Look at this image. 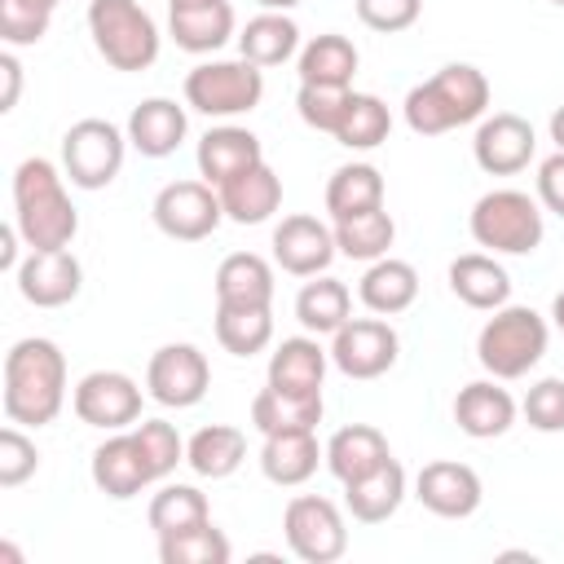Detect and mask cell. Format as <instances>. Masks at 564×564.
I'll return each instance as SVG.
<instances>
[{
	"label": "cell",
	"mask_w": 564,
	"mask_h": 564,
	"mask_svg": "<svg viewBox=\"0 0 564 564\" xmlns=\"http://www.w3.org/2000/svg\"><path fill=\"white\" fill-rule=\"evenodd\" d=\"M66 405V357L53 339L26 335L4 352V419L48 427Z\"/></svg>",
	"instance_id": "cell-1"
},
{
	"label": "cell",
	"mask_w": 564,
	"mask_h": 564,
	"mask_svg": "<svg viewBox=\"0 0 564 564\" xmlns=\"http://www.w3.org/2000/svg\"><path fill=\"white\" fill-rule=\"evenodd\" d=\"M13 225L31 251L70 247L79 234V212L66 194V172L48 159H22L13 172Z\"/></svg>",
	"instance_id": "cell-2"
},
{
	"label": "cell",
	"mask_w": 564,
	"mask_h": 564,
	"mask_svg": "<svg viewBox=\"0 0 564 564\" xmlns=\"http://www.w3.org/2000/svg\"><path fill=\"white\" fill-rule=\"evenodd\" d=\"M489 110V79L471 62H449L432 79L405 93V123L419 137H441L463 123H476Z\"/></svg>",
	"instance_id": "cell-3"
},
{
	"label": "cell",
	"mask_w": 564,
	"mask_h": 564,
	"mask_svg": "<svg viewBox=\"0 0 564 564\" xmlns=\"http://www.w3.org/2000/svg\"><path fill=\"white\" fill-rule=\"evenodd\" d=\"M551 326L529 304H502L476 335V361L494 379H520L546 357Z\"/></svg>",
	"instance_id": "cell-4"
},
{
	"label": "cell",
	"mask_w": 564,
	"mask_h": 564,
	"mask_svg": "<svg viewBox=\"0 0 564 564\" xmlns=\"http://www.w3.org/2000/svg\"><path fill=\"white\" fill-rule=\"evenodd\" d=\"M467 229L476 238V247L494 251V256H529L542 247V207L524 194V189H489L476 198Z\"/></svg>",
	"instance_id": "cell-5"
},
{
	"label": "cell",
	"mask_w": 564,
	"mask_h": 564,
	"mask_svg": "<svg viewBox=\"0 0 564 564\" xmlns=\"http://www.w3.org/2000/svg\"><path fill=\"white\" fill-rule=\"evenodd\" d=\"M88 35L115 70H145L159 57V26L137 0H88Z\"/></svg>",
	"instance_id": "cell-6"
},
{
	"label": "cell",
	"mask_w": 564,
	"mask_h": 564,
	"mask_svg": "<svg viewBox=\"0 0 564 564\" xmlns=\"http://www.w3.org/2000/svg\"><path fill=\"white\" fill-rule=\"evenodd\" d=\"M264 97V70L247 57L234 62H198L185 75V106H194L207 119H234L256 110Z\"/></svg>",
	"instance_id": "cell-7"
},
{
	"label": "cell",
	"mask_w": 564,
	"mask_h": 564,
	"mask_svg": "<svg viewBox=\"0 0 564 564\" xmlns=\"http://www.w3.org/2000/svg\"><path fill=\"white\" fill-rule=\"evenodd\" d=\"M128 132H119L110 119H79L62 137V172L79 189H106L123 167Z\"/></svg>",
	"instance_id": "cell-8"
},
{
	"label": "cell",
	"mask_w": 564,
	"mask_h": 564,
	"mask_svg": "<svg viewBox=\"0 0 564 564\" xmlns=\"http://www.w3.org/2000/svg\"><path fill=\"white\" fill-rule=\"evenodd\" d=\"M282 533L291 555L304 564H335L348 551L344 511L322 494H295L282 511Z\"/></svg>",
	"instance_id": "cell-9"
},
{
	"label": "cell",
	"mask_w": 564,
	"mask_h": 564,
	"mask_svg": "<svg viewBox=\"0 0 564 564\" xmlns=\"http://www.w3.org/2000/svg\"><path fill=\"white\" fill-rule=\"evenodd\" d=\"M150 216H154L159 234H167L176 242H203L225 220V207H220L216 185H207V181H167L154 194Z\"/></svg>",
	"instance_id": "cell-10"
},
{
	"label": "cell",
	"mask_w": 564,
	"mask_h": 564,
	"mask_svg": "<svg viewBox=\"0 0 564 564\" xmlns=\"http://www.w3.org/2000/svg\"><path fill=\"white\" fill-rule=\"evenodd\" d=\"M401 339L383 317H348L330 335V361L348 379H379L397 366Z\"/></svg>",
	"instance_id": "cell-11"
},
{
	"label": "cell",
	"mask_w": 564,
	"mask_h": 564,
	"mask_svg": "<svg viewBox=\"0 0 564 564\" xmlns=\"http://www.w3.org/2000/svg\"><path fill=\"white\" fill-rule=\"evenodd\" d=\"M75 419L101 432H123L141 419V388L123 370H88L70 392Z\"/></svg>",
	"instance_id": "cell-12"
},
{
	"label": "cell",
	"mask_w": 564,
	"mask_h": 564,
	"mask_svg": "<svg viewBox=\"0 0 564 564\" xmlns=\"http://www.w3.org/2000/svg\"><path fill=\"white\" fill-rule=\"evenodd\" d=\"M212 366L194 344H163L145 366V392L167 410H189L207 397Z\"/></svg>",
	"instance_id": "cell-13"
},
{
	"label": "cell",
	"mask_w": 564,
	"mask_h": 564,
	"mask_svg": "<svg viewBox=\"0 0 564 564\" xmlns=\"http://www.w3.org/2000/svg\"><path fill=\"white\" fill-rule=\"evenodd\" d=\"M533 150H538V132L529 119L511 115V110H498L489 119H480L476 128V141H471V154H476V167L489 172V176H516L533 163Z\"/></svg>",
	"instance_id": "cell-14"
},
{
	"label": "cell",
	"mask_w": 564,
	"mask_h": 564,
	"mask_svg": "<svg viewBox=\"0 0 564 564\" xmlns=\"http://www.w3.org/2000/svg\"><path fill=\"white\" fill-rule=\"evenodd\" d=\"M335 256H339L335 229H326L317 216L295 212V216H282V225L273 229V260L291 278H317L330 269Z\"/></svg>",
	"instance_id": "cell-15"
},
{
	"label": "cell",
	"mask_w": 564,
	"mask_h": 564,
	"mask_svg": "<svg viewBox=\"0 0 564 564\" xmlns=\"http://www.w3.org/2000/svg\"><path fill=\"white\" fill-rule=\"evenodd\" d=\"M18 291L26 304L35 308H62L79 295L84 286V264L75 260L70 247H57V251H26V260L18 264Z\"/></svg>",
	"instance_id": "cell-16"
},
{
	"label": "cell",
	"mask_w": 564,
	"mask_h": 564,
	"mask_svg": "<svg viewBox=\"0 0 564 564\" xmlns=\"http://www.w3.org/2000/svg\"><path fill=\"white\" fill-rule=\"evenodd\" d=\"M414 498H419L432 516H441V520H467V516L480 507L485 489H480L476 467L454 463V458H436V463H427V467L414 476Z\"/></svg>",
	"instance_id": "cell-17"
},
{
	"label": "cell",
	"mask_w": 564,
	"mask_h": 564,
	"mask_svg": "<svg viewBox=\"0 0 564 564\" xmlns=\"http://www.w3.org/2000/svg\"><path fill=\"white\" fill-rule=\"evenodd\" d=\"M198 176L207 185H225L242 172H251L256 163H264V150H260V137L251 128H238V123H220V128H207L203 141H198Z\"/></svg>",
	"instance_id": "cell-18"
},
{
	"label": "cell",
	"mask_w": 564,
	"mask_h": 564,
	"mask_svg": "<svg viewBox=\"0 0 564 564\" xmlns=\"http://www.w3.org/2000/svg\"><path fill=\"white\" fill-rule=\"evenodd\" d=\"M454 423L471 441H494L511 432L516 423V397L502 388V379H471L454 397Z\"/></svg>",
	"instance_id": "cell-19"
},
{
	"label": "cell",
	"mask_w": 564,
	"mask_h": 564,
	"mask_svg": "<svg viewBox=\"0 0 564 564\" xmlns=\"http://www.w3.org/2000/svg\"><path fill=\"white\" fill-rule=\"evenodd\" d=\"M128 145L145 159H167L176 154V145L185 141L189 132V119H185V106H176L172 97H145L141 106H132L128 115Z\"/></svg>",
	"instance_id": "cell-20"
},
{
	"label": "cell",
	"mask_w": 564,
	"mask_h": 564,
	"mask_svg": "<svg viewBox=\"0 0 564 564\" xmlns=\"http://www.w3.org/2000/svg\"><path fill=\"white\" fill-rule=\"evenodd\" d=\"M93 485H97L106 498H115V502H128V498H137L145 485H154L150 471H145V458H141V449H137V436H132V432H115V436H106V441L93 449Z\"/></svg>",
	"instance_id": "cell-21"
},
{
	"label": "cell",
	"mask_w": 564,
	"mask_h": 564,
	"mask_svg": "<svg viewBox=\"0 0 564 564\" xmlns=\"http://www.w3.org/2000/svg\"><path fill=\"white\" fill-rule=\"evenodd\" d=\"M401 502H405V467H401L397 458H388V463H379L375 471H366L361 480H348V485H344V507H348V516L361 520V524H383V520H392V516L401 511Z\"/></svg>",
	"instance_id": "cell-22"
},
{
	"label": "cell",
	"mask_w": 564,
	"mask_h": 564,
	"mask_svg": "<svg viewBox=\"0 0 564 564\" xmlns=\"http://www.w3.org/2000/svg\"><path fill=\"white\" fill-rule=\"evenodd\" d=\"M322 392H282L273 383H264L251 397V427L260 436L273 432H317L322 423Z\"/></svg>",
	"instance_id": "cell-23"
},
{
	"label": "cell",
	"mask_w": 564,
	"mask_h": 564,
	"mask_svg": "<svg viewBox=\"0 0 564 564\" xmlns=\"http://www.w3.org/2000/svg\"><path fill=\"white\" fill-rule=\"evenodd\" d=\"M216 194H220V207L234 225H264L282 207V176L269 163H256L251 172L225 181Z\"/></svg>",
	"instance_id": "cell-24"
},
{
	"label": "cell",
	"mask_w": 564,
	"mask_h": 564,
	"mask_svg": "<svg viewBox=\"0 0 564 564\" xmlns=\"http://www.w3.org/2000/svg\"><path fill=\"white\" fill-rule=\"evenodd\" d=\"M317 463H326L317 432H273L260 445V471H264V480H273L282 489L304 485L317 471Z\"/></svg>",
	"instance_id": "cell-25"
},
{
	"label": "cell",
	"mask_w": 564,
	"mask_h": 564,
	"mask_svg": "<svg viewBox=\"0 0 564 564\" xmlns=\"http://www.w3.org/2000/svg\"><path fill=\"white\" fill-rule=\"evenodd\" d=\"M449 291L467 304V308H480V313H494L511 300V278L507 269L489 256V251H467L449 264Z\"/></svg>",
	"instance_id": "cell-26"
},
{
	"label": "cell",
	"mask_w": 564,
	"mask_h": 564,
	"mask_svg": "<svg viewBox=\"0 0 564 564\" xmlns=\"http://www.w3.org/2000/svg\"><path fill=\"white\" fill-rule=\"evenodd\" d=\"M326 366L330 352L317 344V335H295L269 352V383L282 392H322Z\"/></svg>",
	"instance_id": "cell-27"
},
{
	"label": "cell",
	"mask_w": 564,
	"mask_h": 564,
	"mask_svg": "<svg viewBox=\"0 0 564 564\" xmlns=\"http://www.w3.org/2000/svg\"><path fill=\"white\" fill-rule=\"evenodd\" d=\"M392 449H388V436L370 423H348L339 427L330 441H326V467L339 485L348 480H361L366 471H375L379 463H388Z\"/></svg>",
	"instance_id": "cell-28"
},
{
	"label": "cell",
	"mask_w": 564,
	"mask_h": 564,
	"mask_svg": "<svg viewBox=\"0 0 564 564\" xmlns=\"http://www.w3.org/2000/svg\"><path fill=\"white\" fill-rule=\"evenodd\" d=\"M357 295H361V304H366L370 313L397 317V313H405V308L419 300V273H414L410 260L383 256V260H375V264L361 273Z\"/></svg>",
	"instance_id": "cell-29"
},
{
	"label": "cell",
	"mask_w": 564,
	"mask_h": 564,
	"mask_svg": "<svg viewBox=\"0 0 564 564\" xmlns=\"http://www.w3.org/2000/svg\"><path fill=\"white\" fill-rule=\"evenodd\" d=\"M242 458H247V436H242L238 427H229V423H207V427H198V432L185 441V463H189V471L203 476V480H225V476H234V471L242 467Z\"/></svg>",
	"instance_id": "cell-30"
},
{
	"label": "cell",
	"mask_w": 564,
	"mask_h": 564,
	"mask_svg": "<svg viewBox=\"0 0 564 564\" xmlns=\"http://www.w3.org/2000/svg\"><path fill=\"white\" fill-rule=\"evenodd\" d=\"M167 35L185 53H198V57L216 53L234 35V4L216 0V4H198V9H172L167 13Z\"/></svg>",
	"instance_id": "cell-31"
},
{
	"label": "cell",
	"mask_w": 564,
	"mask_h": 564,
	"mask_svg": "<svg viewBox=\"0 0 564 564\" xmlns=\"http://www.w3.org/2000/svg\"><path fill=\"white\" fill-rule=\"evenodd\" d=\"M238 53L247 62H256L260 70L264 66H282L286 57L300 53V26H295V18L291 13H273V9L256 13L242 26V35H238Z\"/></svg>",
	"instance_id": "cell-32"
},
{
	"label": "cell",
	"mask_w": 564,
	"mask_h": 564,
	"mask_svg": "<svg viewBox=\"0 0 564 564\" xmlns=\"http://www.w3.org/2000/svg\"><path fill=\"white\" fill-rule=\"evenodd\" d=\"M357 44L339 31H322L313 35L304 48H300V84H339V88H352V75H357Z\"/></svg>",
	"instance_id": "cell-33"
},
{
	"label": "cell",
	"mask_w": 564,
	"mask_h": 564,
	"mask_svg": "<svg viewBox=\"0 0 564 564\" xmlns=\"http://www.w3.org/2000/svg\"><path fill=\"white\" fill-rule=\"evenodd\" d=\"M383 207V176L375 163H344L326 181V212L330 220H348L361 212Z\"/></svg>",
	"instance_id": "cell-34"
},
{
	"label": "cell",
	"mask_w": 564,
	"mask_h": 564,
	"mask_svg": "<svg viewBox=\"0 0 564 564\" xmlns=\"http://www.w3.org/2000/svg\"><path fill=\"white\" fill-rule=\"evenodd\" d=\"M216 304H273V269L256 251H234L216 269Z\"/></svg>",
	"instance_id": "cell-35"
},
{
	"label": "cell",
	"mask_w": 564,
	"mask_h": 564,
	"mask_svg": "<svg viewBox=\"0 0 564 564\" xmlns=\"http://www.w3.org/2000/svg\"><path fill=\"white\" fill-rule=\"evenodd\" d=\"M216 344L234 357H256L273 344L269 304H216Z\"/></svg>",
	"instance_id": "cell-36"
},
{
	"label": "cell",
	"mask_w": 564,
	"mask_h": 564,
	"mask_svg": "<svg viewBox=\"0 0 564 564\" xmlns=\"http://www.w3.org/2000/svg\"><path fill=\"white\" fill-rule=\"evenodd\" d=\"M295 317H300V326H304L308 335H335V330L352 317V295H348V286H344L339 278L317 273L313 282L300 286V295H295Z\"/></svg>",
	"instance_id": "cell-37"
},
{
	"label": "cell",
	"mask_w": 564,
	"mask_h": 564,
	"mask_svg": "<svg viewBox=\"0 0 564 564\" xmlns=\"http://www.w3.org/2000/svg\"><path fill=\"white\" fill-rule=\"evenodd\" d=\"M392 242H397V220H392L383 207L361 212V216H348V220H335V247H339V256H348V260L375 264V260L388 256Z\"/></svg>",
	"instance_id": "cell-38"
},
{
	"label": "cell",
	"mask_w": 564,
	"mask_h": 564,
	"mask_svg": "<svg viewBox=\"0 0 564 564\" xmlns=\"http://www.w3.org/2000/svg\"><path fill=\"white\" fill-rule=\"evenodd\" d=\"M145 520H150V529L159 538H167V533H185L194 524H207L212 520V507H207V494L198 485H163L150 498Z\"/></svg>",
	"instance_id": "cell-39"
},
{
	"label": "cell",
	"mask_w": 564,
	"mask_h": 564,
	"mask_svg": "<svg viewBox=\"0 0 564 564\" xmlns=\"http://www.w3.org/2000/svg\"><path fill=\"white\" fill-rule=\"evenodd\" d=\"M388 132H392L388 106L375 93H352L348 97V110H344V119L335 128V141L344 150H375V145L388 141Z\"/></svg>",
	"instance_id": "cell-40"
},
{
	"label": "cell",
	"mask_w": 564,
	"mask_h": 564,
	"mask_svg": "<svg viewBox=\"0 0 564 564\" xmlns=\"http://www.w3.org/2000/svg\"><path fill=\"white\" fill-rule=\"evenodd\" d=\"M234 546L229 538L207 520V524H194L185 533H167L159 538V560L163 564H229Z\"/></svg>",
	"instance_id": "cell-41"
},
{
	"label": "cell",
	"mask_w": 564,
	"mask_h": 564,
	"mask_svg": "<svg viewBox=\"0 0 564 564\" xmlns=\"http://www.w3.org/2000/svg\"><path fill=\"white\" fill-rule=\"evenodd\" d=\"M132 436H137V449L145 458L150 480H167L176 471V463H185V441L167 419H141L132 427Z\"/></svg>",
	"instance_id": "cell-42"
},
{
	"label": "cell",
	"mask_w": 564,
	"mask_h": 564,
	"mask_svg": "<svg viewBox=\"0 0 564 564\" xmlns=\"http://www.w3.org/2000/svg\"><path fill=\"white\" fill-rule=\"evenodd\" d=\"M348 97H352V88H339V84H300L295 110L313 132H330L335 137V128H339V119L348 110Z\"/></svg>",
	"instance_id": "cell-43"
},
{
	"label": "cell",
	"mask_w": 564,
	"mask_h": 564,
	"mask_svg": "<svg viewBox=\"0 0 564 564\" xmlns=\"http://www.w3.org/2000/svg\"><path fill=\"white\" fill-rule=\"evenodd\" d=\"M48 18L53 9L44 4H31V0H0V40L9 48H22V44H40L48 35Z\"/></svg>",
	"instance_id": "cell-44"
},
{
	"label": "cell",
	"mask_w": 564,
	"mask_h": 564,
	"mask_svg": "<svg viewBox=\"0 0 564 564\" xmlns=\"http://www.w3.org/2000/svg\"><path fill=\"white\" fill-rule=\"evenodd\" d=\"M35 467H40L35 441H31L18 423L0 427V489H18L22 480L35 476Z\"/></svg>",
	"instance_id": "cell-45"
},
{
	"label": "cell",
	"mask_w": 564,
	"mask_h": 564,
	"mask_svg": "<svg viewBox=\"0 0 564 564\" xmlns=\"http://www.w3.org/2000/svg\"><path fill=\"white\" fill-rule=\"evenodd\" d=\"M524 419L533 432H564V379H538L524 392Z\"/></svg>",
	"instance_id": "cell-46"
},
{
	"label": "cell",
	"mask_w": 564,
	"mask_h": 564,
	"mask_svg": "<svg viewBox=\"0 0 564 564\" xmlns=\"http://www.w3.org/2000/svg\"><path fill=\"white\" fill-rule=\"evenodd\" d=\"M419 13H423V0H357V18L370 31H383V35H397V31L414 26Z\"/></svg>",
	"instance_id": "cell-47"
},
{
	"label": "cell",
	"mask_w": 564,
	"mask_h": 564,
	"mask_svg": "<svg viewBox=\"0 0 564 564\" xmlns=\"http://www.w3.org/2000/svg\"><path fill=\"white\" fill-rule=\"evenodd\" d=\"M538 198L546 212L564 216V150H555L551 159L538 163Z\"/></svg>",
	"instance_id": "cell-48"
},
{
	"label": "cell",
	"mask_w": 564,
	"mask_h": 564,
	"mask_svg": "<svg viewBox=\"0 0 564 564\" xmlns=\"http://www.w3.org/2000/svg\"><path fill=\"white\" fill-rule=\"evenodd\" d=\"M0 79H4L0 110L9 115V110L18 106V93H22V62H18V53H13V48H4V53H0Z\"/></svg>",
	"instance_id": "cell-49"
},
{
	"label": "cell",
	"mask_w": 564,
	"mask_h": 564,
	"mask_svg": "<svg viewBox=\"0 0 564 564\" xmlns=\"http://www.w3.org/2000/svg\"><path fill=\"white\" fill-rule=\"evenodd\" d=\"M18 238H22L18 225H4V234H0V264L13 269V273H18V264H22V260H18Z\"/></svg>",
	"instance_id": "cell-50"
},
{
	"label": "cell",
	"mask_w": 564,
	"mask_h": 564,
	"mask_svg": "<svg viewBox=\"0 0 564 564\" xmlns=\"http://www.w3.org/2000/svg\"><path fill=\"white\" fill-rule=\"evenodd\" d=\"M551 141H555V150H564V106L551 115Z\"/></svg>",
	"instance_id": "cell-51"
},
{
	"label": "cell",
	"mask_w": 564,
	"mask_h": 564,
	"mask_svg": "<svg viewBox=\"0 0 564 564\" xmlns=\"http://www.w3.org/2000/svg\"><path fill=\"white\" fill-rule=\"evenodd\" d=\"M551 322H555V330L564 335V291H560V295L551 300Z\"/></svg>",
	"instance_id": "cell-52"
},
{
	"label": "cell",
	"mask_w": 564,
	"mask_h": 564,
	"mask_svg": "<svg viewBox=\"0 0 564 564\" xmlns=\"http://www.w3.org/2000/svg\"><path fill=\"white\" fill-rule=\"evenodd\" d=\"M256 4H260V9H273V13H291L300 0H256Z\"/></svg>",
	"instance_id": "cell-53"
},
{
	"label": "cell",
	"mask_w": 564,
	"mask_h": 564,
	"mask_svg": "<svg viewBox=\"0 0 564 564\" xmlns=\"http://www.w3.org/2000/svg\"><path fill=\"white\" fill-rule=\"evenodd\" d=\"M198 4H216V0H167V13L172 9H198Z\"/></svg>",
	"instance_id": "cell-54"
},
{
	"label": "cell",
	"mask_w": 564,
	"mask_h": 564,
	"mask_svg": "<svg viewBox=\"0 0 564 564\" xmlns=\"http://www.w3.org/2000/svg\"><path fill=\"white\" fill-rule=\"evenodd\" d=\"M31 4H44V9H57V0H31Z\"/></svg>",
	"instance_id": "cell-55"
},
{
	"label": "cell",
	"mask_w": 564,
	"mask_h": 564,
	"mask_svg": "<svg viewBox=\"0 0 564 564\" xmlns=\"http://www.w3.org/2000/svg\"><path fill=\"white\" fill-rule=\"evenodd\" d=\"M551 4H564V0H551Z\"/></svg>",
	"instance_id": "cell-56"
}]
</instances>
